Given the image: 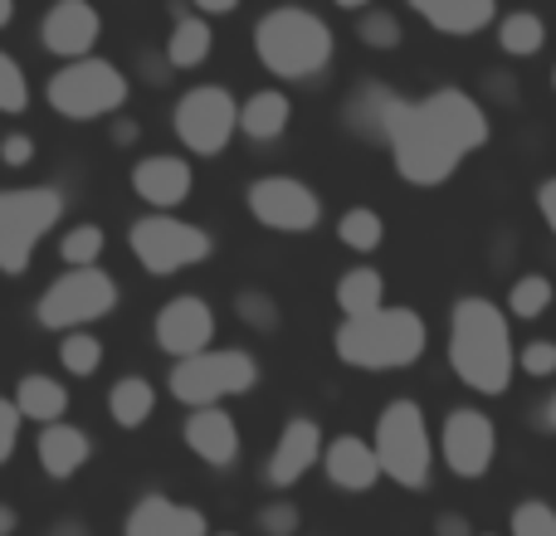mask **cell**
<instances>
[{
    "instance_id": "6da1fadb",
    "label": "cell",
    "mask_w": 556,
    "mask_h": 536,
    "mask_svg": "<svg viewBox=\"0 0 556 536\" xmlns=\"http://www.w3.org/2000/svg\"><path fill=\"white\" fill-rule=\"evenodd\" d=\"M489 142H493V123L483 113V103L473 93H464V88L444 84L425 98H401L381 146L391 152L401 181L420 186V191H440Z\"/></svg>"
},
{
    "instance_id": "7a4b0ae2",
    "label": "cell",
    "mask_w": 556,
    "mask_h": 536,
    "mask_svg": "<svg viewBox=\"0 0 556 536\" xmlns=\"http://www.w3.org/2000/svg\"><path fill=\"white\" fill-rule=\"evenodd\" d=\"M513 317L493 297H459L450 312V371L473 395H503L513 385Z\"/></svg>"
},
{
    "instance_id": "3957f363",
    "label": "cell",
    "mask_w": 556,
    "mask_h": 536,
    "mask_svg": "<svg viewBox=\"0 0 556 536\" xmlns=\"http://www.w3.org/2000/svg\"><path fill=\"white\" fill-rule=\"evenodd\" d=\"M425 346H430V327L415 307L401 303H386L366 317H342L332 336L337 361L352 371H405L425 356Z\"/></svg>"
},
{
    "instance_id": "277c9868",
    "label": "cell",
    "mask_w": 556,
    "mask_h": 536,
    "mask_svg": "<svg viewBox=\"0 0 556 536\" xmlns=\"http://www.w3.org/2000/svg\"><path fill=\"white\" fill-rule=\"evenodd\" d=\"M337 54V35L317 10L307 5H274L254 25V59L283 84H307Z\"/></svg>"
},
{
    "instance_id": "5b68a950",
    "label": "cell",
    "mask_w": 556,
    "mask_h": 536,
    "mask_svg": "<svg viewBox=\"0 0 556 536\" xmlns=\"http://www.w3.org/2000/svg\"><path fill=\"white\" fill-rule=\"evenodd\" d=\"M371 449H376V459H381V473L395 488H410V493L430 488L434 439H430V420H425L420 400H410V395L386 400L381 414H376Z\"/></svg>"
},
{
    "instance_id": "8992f818",
    "label": "cell",
    "mask_w": 556,
    "mask_h": 536,
    "mask_svg": "<svg viewBox=\"0 0 556 536\" xmlns=\"http://www.w3.org/2000/svg\"><path fill=\"white\" fill-rule=\"evenodd\" d=\"M260 385V361L240 346H211V352H195L186 361L172 366L166 375V391H172L176 405L186 410H211V405H225L235 395H250Z\"/></svg>"
},
{
    "instance_id": "52a82bcc",
    "label": "cell",
    "mask_w": 556,
    "mask_h": 536,
    "mask_svg": "<svg viewBox=\"0 0 556 536\" xmlns=\"http://www.w3.org/2000/svg\"><path fill=\"white\" fill-rule=\"evenodd\" d=\"M127 93H132V84H127V74L113 64V59H74V64H64L54 78L45 84V98L49 107H54L59 117H68V123H98V117H117L127 103Z\"/></svg>"
},
{
    "instance_id": "ba28073f",
    "label": "cell",
    "mask_w": 556,
    "mask_h": 536,
    "mask_svg": "<svg viewBox=\"0 0 556 536\" xmlns=\"http://www.w3.org/2000/svg\"><path fill=\"white\" fill-rule=\"evenodd\" d=\"M64 220V191L54 186H15L0 191V273H29L39 240Z\"/></svg>"
},
{
    "instance_id": "9c48e42d",
    "label": "cell",
    "mask_w": 556,
    "mask_h": 536,
    "mask_svg": "<svg viewBox=\"0 0 556 536\" xmlns=\"http://www.w3.org/2000/svg\"><path fill=\"white\" fill-rule=\"evenodd\" d=\"M113 307H117V278L103 264H93V268H64L39 293L35 317L49 332H84V327L103 322Z\"/></svg>"
},
{
    "instance_id": "30bf717a",
    "label": "cell",
    "mask_w": 556,
    "mask_h": 536,
    "mask_svg": "<svg viewBox=\"0 0 556 536\" xmlns=\"http://www.w3.org/2000/svg\"><path fill=\"white\" fill-rule=\"evenodd\" d=\"M127 250L142 264V273L176 278V273H186V268L211 259L215 234L191 220H176V215H142V220L127 230Z\"/></svg>"
},
{
    "instance_id": "8fae6325",
    "label": "cell",
    "mask_w": 556,
    "mask_h": 536,
    "mask_svg": "<svg viewBox=\"0 0 556 536\" xmlns=\"http://www.w3.org/2000/svg\"><path fill=\"white\" fill-rule=\"evenodd\" d=\"M176 142L191 156H220L230 146V137L240 132V98L225 84H195L176 98Z\"/></svg>"
},
{
    "instance_id": "7c38bea8",
    "label": "cell",
    "mask_w": 556,
    "mask_h": 536,
    "mask_svg": "<svg viewBox=\"0 0 556 536\" xmlns=\"http://www.w3.org/2000/svg\"><path fill=\"white\" fill-rule=\"evenodd\" d=\"M244 205L274 234H313L323 225V195L298 176H260L244 191Z\"/></svg>"
},
{
    "instance_id": "4fadbf2b",
    "label": "cell",
    "mask_w": 556,
    "mask_h": 536,
    "mask_svg": "<svg viewBox=\"0 0 556 536\" xmlns=\"http://www.w3.org/2000/svg\"><path fill=\"white\" fill-rule=\"evenodd\" d=\"M440 459L454 478H483L498 459V424L469 405L450 410L440 424Z\"/></svg>"
},
{
    "instance_id": "5bb4252c",
    "label": "cell",
    "mask_w": 556,
    "mask_h": 536,
    "mask_svg": "<svg viewBox=\"0 0 556 536\" xmlns=\"http://www.w3.org/2000/svg\"><path fill=\"white\" fill-rule=\"evenodd\" d=\"M215 307L201 293H181L152 317V342L156 352H166L172 361H186L195 352H211L215 346Z\"/></svg>"
},
{
    "instance_id": "9a60e30c",
    "label": "cell",
    "mask_w": 556,
    "mask_h": 536,
    "mask_svg": "<svg viewBox=\"0 0 556 536\" xmlns=\"http://www.w3.org/2000/svg\"><path fill=\"white\" fill-rule=\"evenodd\" d=\"M323 449H327V434L317 420H307V414H293V420L278 430L274 449H269V463H264V483H269L274 493H288L293 483H303L307 473L323 463Z\"/></svg>"
},
{
    "instance_id": "2e32d148",
    "label": "cell",
    "mask_w": 556,
    "mask_h": 536,
    "mask_svg": "<svg viewBox=\"0 0 556 536\" xmlns=\"http://www.w3.org/2000/svg\"><path fill=\"white\" fill-rule=\"evenodd\" d=\"M103 39V15H98L88 0H54L39 20V44L54 59H88L93 44Z\"/></svg>"
},
{
    "instance_id": "e0dca14e",
    "label": "cell",
    "mask_w": 556,
    "mask_h": 536,
    "mask_svg": "<svg viewBox=\"0 0 556 536\" xmlns=\"http://www.w3.org/2000/svg\"><path fill=\"white\" fill-rule=\"evenodd\" d=\"M132 191L142 205H152V215H172L176 205L191 201L195 166L176 152H152L132 166Z\"/></svg>"
},
{
    "instance_id": "ac0fdd59",
    "label": "cell",
    "mask_w": 556,
    "mask_h": 536,
    "mask_svg": "<svg viewBox=\"0 0 556 536\" xmlns=\"http://www.w3.org/2000/svg\"><path fill=\"white\" fill-rule=\"evenodd\" d=\"M181 444L205 463V469H230L240 459L244 439H240V424L225 405H211V410H191L181 424Z\"/></svg>"
},
{
    "instance_id": "d6986e66",
    "label": "cell",
    "mask_w": 556,
    "mask_h": 536,
    "mask_svg": "<svg viewBox=\"0 0 556 536\" xmlns=\"http://www.w3.org/2000/svg\"><path fill=\"white\" fill-rule=\"evenodd\" d=\"M323 473H327V483H332V488L352 493V498L371 493L376 483L386 478L381 459H376V449H371V439H362V434H337V439H327Z\"/></svg>"
},
{
    "instance_id": "ffe728a7",
    "label": "cell",
    "mask_w": 556,
    "mask_h": 536,
    "mask_svg": "<svg viewBox=\"0 0 556 536\" xmlns=\"http://www.w3.org/2000/svg\"><path fill=\"white\" fill-rule=\"evenodd\" d=\"M211 522H205L201 508L191 502H176L166 493H147V498L132 502L123 522V536H205Z\"/></svg>"
},
{
    "instance_id": "44dd1931",
    "label": "cell",
    "mask_w": 556,
    "mask_h": 536,
    "mask_svg": "<svg viewBox=\"0 0 556 536\" xmlns=\"http://www.w3.org/2000/svg\"><path fill=\"white\" fill-rule=\"evenodd\" d=\"M35 459H39V473L54 483H68L74 473L88 469V459H93V439H88L78 424L59 420V424H45L35 439Z\"/></svg>"
},
{
    "instance_id": "7402d4cb",
    "label": "cell",
    "mask_w": 556,
    "mask_h": 536,
    "mask_svg": "<svg viewBox=\"0 0 556 536\" xmlns=\"http://www.w3.org/2000/svg\"><path fill=\"white\" fill-rule=\"evenodd\" d=\"M401 98L405 93H395V88L381 84V78H366V84H356L352 93H346V107H342L346 132H356L362 142H386V127H391Z\"/></svg>"
},
{
    "instance_id": "603a6c76",
    "label": "cell",
    "mask_w": 556,
    "mask_h": 536,
    "mask_svg": "<svg viewBox=\"0 0 556 536\" xmlns=\"http://www.w3.org/2000/svg\"><path fill=\"white\" fill-rule=\"evenodd\" d=\"M434 35L469 39L483 35L489 25H498V0H405Z\"/></svg>"
},
{
    "instance_id": "cb8c5ba5",
    "label": "cell",
    "mask_w": 556,
    "mask_h": 536,
    "mask_svg": "<svg viewBox=\"0 0 556 536\" xmlns=\"http://www.w3.org/2000/svg\"><path fill=\"white\" fill-rule=\"evenodd\" d=\"M288 123H293V103H288L283 88H254L240 103V132L260 146L278 142V137L288 132Z\"/></svg>"
},
{
    "instance_id": "d4e9b609",
    "label": "cell",
    "mask_w": 556,
    "mask_h": 536,
    "mask_svg": "<svg viewBox=\"0 0 556 536\" xmlns=\"http://www.w3.org/2000/svg\"><path fill=\"white\" fill-rule=\"evenodd\" d=\"M15 410L25 414V420H35L39 430L45 424H59L68 414V391H64V381H54V375H45V371H29V375H20V385H15Z\"/></svg>"
},
{
    "instance_id": "484cf974",
    "label": "cell",
    "mask_w": 556,
    "mask_h": 536,
    "mask_svg": "<svg viewBox=\"0 0 556 536\" xmlns=\"http://www.w3.org/2000/svg\"><path fill=\"white\" fill-rule=\"evenodd\" d=\"M211 49H215V25L205 15H176V25H172V39H166V64L172 68H201L205 59H211Z\"/></svg>"
},
{
    "instance_id": "4316f807",
    "label": "cell",
    "mask_w": 556,
    "mask_h": 536,
    "mask_svg": "<svg viewBox=\"0 0 556 536\" xmlns=\"http://www.w3.org/2000/svg\"><path fill=\"white\" fill-rule=\"evenodd\" d=\"M332 297H337V312H342V317H366V312H376V307H386V278H381V268H371V264L346 268V273L337 278Z\"/></svg>"
},
{
    "instance_id": "83f0119b",
    "label": "cell",
    "mask_w": 556,
    "mask_h": 536,
    "mask_svg": "<svg viewBox=\"0 0 556 536\" xmlns=\"http://www.w3.org/2000/svg\"><path fill=\"white\" fill-rule=\"evenodd\" d=\"M156 410V385L147 381V375H123V381H113V391H108V420L117 424V430H142L147 420H152Z\"/></svg>"
},
{
    "instance_id": "f1b7e54d",
    "label": "cell",
    "mask_w": 556,
    "mask_h": 536,
    "mask_svg": "<svg viewBox=\"0 0 556 536\" xmlns=\"http://www.w3.org/2000/svg\"><path fill=\"white\" fill-rule=\"evenodd\" d=\"M337 240H342V250H352V254H376L386 244L381 210H371V205H346V210L337 215Z\"/></svg>"
},
{
    "instance_id": "f546056e",
    "label": "cell",
    "mask_w": 556,
    "mask_h": 536,
    "mask_svg": "<svg viewBox=\"0 0 556 536\" xmlns=\"http://www.w3.org/2000/svg\"><path fill=\"white\" fill-rule=\"evenodd\" d=\"M542 44H547V25H542L538 10H508V15L498 20V49L513 59H532L542 54Z\"/></svg>"
},
{
    "instance_id": "4dcf8cb0",
    "label": "cell",
    "mask_w": 556,
    "mask_h": 536,
    "mask_svg": "<svg viewBox=\"0 0 556 536\" xmlns=\"http://www.w3.org/2000/svg\"><path fill=\"white\" fill-rule=\"evenodd\" d=\"M552 303H556V283H552V278L547 273H522V278H513L508 307H503V312H508L513 322H538V317L552 312Z\"/></svg>"
},
{
    "instance_id": "1f68e13d",
    "label": "cell",
    "mask_w": 556,
    "mask_h": 536,
    "mask_svg": "<svg viewBox=\"0 0 556 536\" xmlns=\"http://www.w3.org/2000/svg\"><path fill=\"white\" fill-rule=\"evenodd\" d=\"M103 342H98L93 332H64L59 336V366H64V375H78V381H88V375L103 371Z\"/></svg>"
},
{
    "instance_id": "d6a6232c",
    "label": "cell",
    "mask_w": 556,
    "mask_h": 536,
    "mask_svg": "<svg viewBox=\"0 0 556 536\" xmlns=\"http://www.w3.org/2000/svg\"><path fill=\"white\" fill-rule=\"evenodd\" d=\"M103 250H108V234H103V225H93V220L64 230V240H59V259H64V268H93L103 259Z\"/></svg>"
},
{
    "instance_id": "836d02e7",
    "label": "cell",
    "mask_w": 556,
    "mask_h": 536,
    "mask_svg": "<svg viewBox=\"0 0 556 536\" xmlns=\"http://www.w3.org/2000/svg\"><path fill=\"white\" fill-rule=\"evenodd\" d=\"M235 317H240L250 332H278V322H283L278 297H269L264 288H244V293H235Z\"/></svg>"
},
{
    "instance_id": "e575fe53",
    "label": "cell",
    "mask_w": 556,
    "mask_h": 536,
    "mask_svg": "<svg viewBox=\"0 0 556 536\" xmlns=\"http://www.w3.org/2000/svg\"><path fill=\"white\" fill-rule=\"evenodd\" d=\"M25 107H29V78H25V68H20V59L0 49V113L20 117Z\"/></svg>"
},
{
    "instance_id": "d590c367",
    "label": "cell",
    "mask_w": 556,
    "mask_h": 536,
    "mask_svg": "<svg viewBox=\"0 0 556 536\" xmlns=\"http://www.w3.org/2000/svg\"><path fill=\"white\" fill-rule=\"evenodd\" d=\"M356 39H362L366 49H401L405 29L391 10H362V20H356Z\"/></svg>"
},
{
    "instance_id": "8d00e7d4",
    "label": "cell",
    "mask_w": 556,
    "mask_h": 536,
    "mask_svg": "<svg viewBox=\"0 0 556 536\" xmlns=\"http://www.w3.org/2000/svg\"><path fill=\"white\" fill-rule=\"evenodd\" d=\"M508 532L513 536H556V508L552 502H542V498L518 502L513 518H508Z\"/></svg>"
},
{
    "instance_id": "74e56055",
    "label": "cell",
    "mask_w": 556,
    "mask_h": 536,
    "mask_svg": "<svg viewBox=\"0 0 556 536\" xmlns=\"http://www.w3.org/2000/svg\"><path fill=\"white\" fill-rule=\"evenodd\" d=\"M518 371L528 375V381H552L556 375V342L552 336H532L528 346L518 352Z\"/></svg>"
},
{
    "instance_id": "f35d334b",
    "label": "cell",
    "mask_w": 556,
    "mask_h": 536,
    "mask_svg": "<svg viewBox=\"0 0 556 536\" xmlns=\"http://www.w3.org/2000/svg\"><path fill=\"white\" fill-rule=\"evenodd\" d=\"M254 522H260V532H264V536H293L303 518H298V508H293L288 498H274V502H264L260 518H254Z\"/></svg>"
},
{
    "instance_id": "ab89813d",
    "label": "cell",
    "mask_w": 556,
    "mask_h": 536,
    "mask_svg": "<svg viewBox=\"0 0 556 536\" xmlns=\"http://www.w3.org/2000/svg\"><path fill=\"white\" fill-rule=\"evenodd\" d=\"M20 430H25V414L15 410V400H5V395H0V469H5V463L15 459V449H20Z\"/></svg>"
},
{
    "instance_id": "60d3db41",
    "label": "cell",
    "mask_w": 556,
    "mask_h": 536,
    "mask_svg": "<svg viewBox=\"0 0 556 536\" xmlns=\"http://www.w3.org/2000/svg\"><path fill=\"white\" fill-rule=\"evenodd\" d=\"M0 162H5L10 171H25V166L35 162V137H29V132H10L5 142H0Z\"/></svg>"
},
{
    "instance_id": "b9f144b4",
    "label": "cell",
    "mask_w": 556,
    "mask_h": 536,
    "mask_svg": "<svg viewBox=\"0 0 556 536\" xmlns=\"http://www.w3.org/2000/svg\"><path fill=\"white\" fill-rule=\"evenodd\" d=\"M538 215H542V225H547L552 240H556V176L538 181Z\"/></svg>"
},
{
    "instance_id": "7bdbcfd3",
    "label": "cell",
    "mask_w": 556,
    "mask_h": 536,
    "mask_svg": "<svg viewBox=\"0 0 556 536\" xmlns=\"http://www.w3.org/2000/svg\"><path fill=\"white\" fill-rule=\"evenodd\" d=\"M434 536H473V522L459 518V512H440L434 518Z\"/></svg>"
},
{
    "instance_id": "ee69618b",
    "label": "cell",
    "mask_w": 556,
    "mask_h": 536,
    "mask_svg": "<svg viewBox=\"0 0 556 536\" xmlns=\"http://www.w3.org/2000/svg\"><path fill=\"white\" fill-rule=\"evenodd\" d=\"M137 137H142V123H137V117H117L113 123V146H132Z\"/></svg>"
},
{
    "instance_id": "f6af8a7d",
    "label": "cell",
    "mask_w": 556,
    "mask_h": 536,
    "mask_svg": "<svg viewBox=\"0 0 556 536\" xmlns=\"http://www.w3.org/2000/svg\"><path fill=\"white\" fill-rule=\"evenodd\" d=\"M191 10L211 20V15H230V10H240V0H191Z\"/></svg>"
},
{
    "instance_id": "bcb514c9",
    "label": "cell",
    "mask_w": 556,
    "mask_h": 536,
    "mask_svg": "<svg viewBox=\"0 0 556 536\" xmlns=\"http://www.w3.org/2000/svg\"><path fill=\"white\" fill-rule=\"evenodd\" d=\"M15 527H20V512L10 502H0V536H15Z\"/></svg>"
},
{
    "instance_id": "7dc6e473",
    "label": "cell",
    "mask_w": 556,
    "mask_h": 536,
    "mask_svg": "<svg viewBox=\"0 0 556 536\" xmlns=\"http://www.w3.org/2000/svg\"><path fill=\"white\" fill-rule=\"evenodd\" d=\"M542 424H547V430L556 434V391H552V400L542 405Z\"/></svg>"
},
{
    "instance_id": "c3c4849f",
    "label": "cell",
    "mask_w": 556,
    "mask_h": 536,
    "mask_svg": "<svg viewBox=\"0 0 556 536\" xmlns=\"http://www.w3.org/2000/svg\"><path fill=\"white\" fill-rule=\"evenodd\" d=\"M337 10H352V15H362V10H371V0H332Z\"/></svg>"
},
{
    "instance_id": "681fc988",
    "label": "cell",
    "mask_w": 556,
    "mask_h": 536,
    "mask_svg": "<svg viewBox=\"0 0 556 536\" xmlns=\"http://www.w3.org/2000/svg\"><path fill=\"white\" fill-rule=\"evenodd\" d=\"M10 20H15V0H0V29H5Z\"/></svg>"
},
{
    "instance_id": "f907efd6",
    "label": "cell",
    "mask_w": 556,
    "mask_h": 536,
    "mask_svg": "<svg viewBox=\"0 0 556 536\" xmlns=\"http://www.w3.org/2000/svg\"><path fill=\"white\" fill-rule=\"evenodd\" d=\"M552 88H556V68H552Z\"/></svg>"
},
{
    "instance_id": "816d5d0a",
    "label": "cell",
    "mask_w": 556,
    "mask_h": 536,
    "mask_svg": "<svg viewBox=\"0 0 556 536\" xmlns=\"http://www.w3.org/2000/svg\"><path fill=\"white\" fill-rule=\"evenodd\" d=\"M215 536H235V532H215Z\"/></svg>"
},
{
    "instance_id": "f5cc1de1",
    "label": "cell",
    "mask_w": 556,
    "mask_h": 536,
    "mask_svg": "<svg viewBox=\"0 0 556 536\" xmlns=\"http://www.w3.org/2000/svg\"><path fill=\"white\" fill-rule=\"evenodd\" d=\"M489 536H493V532H489Z\"/></svg>"
}]
</instances>
